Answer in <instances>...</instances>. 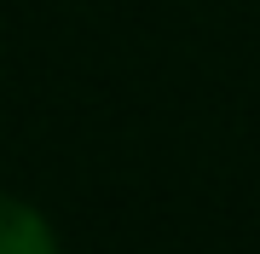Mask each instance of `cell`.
I'll return each mask as SVG.
<instances>
[{
	"instance_id": "6da1fadb",
	"label": "cell",
	"mask_w": 260,
	"mask_h": 254,
	"mask_svg": "<svg viewBox=\"0 0 260 254\" xmlns=\"http://www.w3.org/2000/svg\"><path fill=\"white\" fill-rule=\"evenodd\" d=\"M0 254H58L52 226L29 202L6 197V191H0Z\"/></svg>"
}]
</instances>
